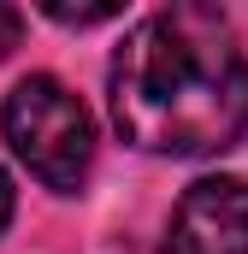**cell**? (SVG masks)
<instances>
[{"label": "cell", "mask_w": 248, "mask_h": 254, "mask_svg": "<svg viewBox=\"0 0 248 254\" xmlns=\"http://www.w3.org/2000/svg\"><path fill=\"white\" fill-rule=\"evenodd\" d=\"M18 36H24V18H18L12 6H0V60L18 48Z\"/></svg>", "instance_id": "cell-5"}, {"label": "cell", "mask_w": 248, "mask_h": 254, "mask_svg": "<svg viewBox=\"0 0 248 254\" xmlns=\"http://www.w3.org/2000/svg\"><path fill=\"white\" fill-rule=\"evenodd\" d=\"M42 12H48L54 24H77V30H83V24H107V18H119V6H65V0H48Z\"/></svg>", "instance_id": "cell-4"}, {"label": "cell", "mask_w": 248, "mask_h": 254, "mask_svg": "<svg viewBox=\"0 0 248 254\" xmlns=\"http://www.w3.org/2000/svg\"><path fill=\"white\" fill-rule=\"evenodd\" d=\"M0 130L12 154L60 195H71L95 166V119L60 77H24L0 107Z\"/></svg>", "instance_id": "cell-2"}, {"label": "cell", "mask_w": 248, "mask_h": 254, "mask_svg": "<svg viewBox=\"0 0 248 254\" xmlns=\"http://www.w3.org/2000/svg\"><path fill=\"white\" fill-rule=\"evenodd\" d=\"M113 125L142 154H225L248 136V54L219 6L148 12L113 54Z\"/></svg>", "instance_id": "cell-1"}, {"label": "cell", "mask_w": 248, "mask_h": 254, "mask_svg": "<svg viewBox=\"0 0 248 254\" xmlns=\"http://www.w3.org/2000/svg\"><path fill=\"white\" fill-rule=\"evenodd\" d=\"M6 219H12V178L0 172V231H6Z\"/></svg>", "instance_id": "cell-6"}, {"label": "cell", "mask_w": 248, "mask_h": 254, "mask_svg": "<svg viewBox=\"0 0 248 254\" xmlns=\"http://www.w3.org/2000/svg\"><path fill=\"white\" fill-rule=\"evenodd\" d=\"M166 254H248V184L243 178H201L189 184L172 231H166Z\"/></svg>", "instance_id": "cell-3"}]
</instances>
